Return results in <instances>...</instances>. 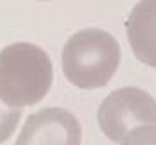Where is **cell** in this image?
Returning <instances> with one entry per match:
<instances>
[{
    "label": "cell",
    "mask_w": 156,
    "mask_h": 145,
    "mask_svg": "<svg viewBox=\"0 0 156 145\" xmlns=\"http://www.w3.org/2000/svg\"><path fill=\"white\" fill-rule=\"evenodd\" d=\"M120 145H156V127H138L129 133Z\"/></svg>",
    "instance_id": "7"
},
{
    "label": "cell",
    "mask_w": 156,
    "mask_h": 145,
    "mask_svg": "<svg viewBox=\"0 0 156 145\" xmlns=\"http://www.w3.org/2000/svg\"><path fill=\"white\" fill-rule=\"evenodd\" d=\"M97 124L113 143H120L138 127H156L154 97L135 86L119 88L101 102Z\"/></svg>",
    "instance_id": "3"
},
{
    "label": "cell",
    "mask_w": 156,
    "mask_h": 145,
    "mask_svg": "<svg viewBox=\"0 0 156 145\" xmlns=\"http://www.w3.org/2000/svg\"><path fill=\"white\" fill-rule=\"evenodd\" d=\"M22 120V109L9 108L0 100V143L7 142Z\"/></svg>",
    "instance_id": "6"
},
{
    "label": "cell",
    "mask_w": 156,
    "mask_h": 145,
    "mask_svg": "<svg viewBox=\"0 0 156 145\" xmlns=\"http://www.w3.org/2000/svg\"><path fill=\"white\" fill-rule=\"evenodd\" d=\"M127 38L144 63L156 66V2H142L127 20Z\"/></svg>",
    "instance_id": "5"
},
{
    "label": "cell",
    "mask_w": 156,
    "mask_h": 145,
    "mask_svg": "<svg viewBox=\"0 0 156 145\" xmlns=\"http://www.w3.org/2000/svg\"><path fill=\"white\" fill-rule=\"evenodd\" d=\"M52 61L41 47L16 41L0 50V100L9 108L34 106L52 86Z\"/></svg>",
    "instance_id": "1"
},
{
    "label": "cell",
    "mask_w": 156,
    "mask_h": 145,
    "mask_svg": "<svg viewBox=\"0 0 156 145\" xmlns=\"http://www.w3.org/2000/svg\"><path fill=\"white\" fill-rule=\"evenodd\" d=\"M120 57V43L113 34L97 27L81 29L63 47V74L76 88L99 90L113 79Z\"/></svg>",
    "instance_id": "2"
},
{
    "label": "cell",
    "mask_w": 156,
    "mask_h": 145,
    "mask_svg": "<svg viewBox=\"0 0 156 145\" xmlns=\"http://www.w3.org/2000/svg\"><path fill=\"white\" fill-rule=\"evenodd\" d=\"M77 116L65 108H45L27 116L15 145H81Z\"/></svg>",
    "instance_id": "4"
}]
</instances>
